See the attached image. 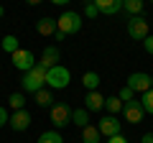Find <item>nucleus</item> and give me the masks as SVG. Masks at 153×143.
<instances>
[{"label":"nucleus","mask_w":153,"mask_h":143,"mask_svg":"<svg viewBox=\"0 0 153 143\" xmlns=\"http://www.w3.org/2000/svg\"><path fill=\"white\" fill-rule=\"evenodd\" d=\"M46 66L44 64H38L36 61V66H33L31 72H26V74H23V79H21V87L26 89V92H38V89H44V84H46Z\"/></svg>","instance_id":"1"},{"label":"nucleus","mask_w":153,"mask_h":143,"mask_svg":"<svg viewBox=\"0 0 153 143\" xmlns=\"http://www.w3.org/2000/svg\"><path fill=\"white\" fill-rule=\"evenodd\" d=\"M56 31H61L64 36H71V33L82 31V16L74 10H64L59 18H56Z\"/></svg>","instance_id":"2"},{"label":"nucleus","mask_w":153,"mask_h":143,"mask_svg":"<svg viewBox=\"0 0 153 143\" xmlns=\"http://www.w3.org/2000/svg\"><path fill=\"white\" fill-rule=\"evenodd\" d=\"M69 82H71V74H69V69L61 66V64L51 66V69L46 72V87L49 89H66Z\"/></svg>","instance_id":"3"},{"label":"nucleus","mask_w":153,"mask_h":143,"mask_svg":"<svg viewBox=\"0 0 153 143\" xmlns=\"http://www.w3.org/2000/svg\"><path fill=\"white\" fill-rule=\"evenodd\" d=\"M151 28H148V21L143 16H130L128 18V36H130L133 41H143L146 36H151Z\"/></svg>","instance_id":"4"},{"label":"nucleus","mask_w":153,"mask_h":143,"mask_svg":"<svg viewBox=\"0 0 153 143\" xmlns=\"http://www.w3.org/2000/svg\"><path fill=\"white\" fill-rule=\"evenodd\" d=\"M10 61H13V66H16V69L23 72V74H26V72H31L33 66H36V56H33V51H28V49L13 51V54H10Z\"/></svg>","instance_id":"5"},{"label":"nucleus","mask_w":153,"mask_h":143,"mask_svg":"<svg viewBox=\"0 0 153 143\" xmlns=\"http://www.w3.org/2000/svg\"><path fill=\"white\" fill-rule=\"evenodd\" d=\"M51 123H54L56 130H59V128H66L71 123V107L66 102H56L54 107H51Z\"/></svg>","instance_id":"6"},{"label":"nucleus","mask_w":153,"mask_h":143,"mask_svg":"<svg viewBox=\"0 0 153 143\" xmlns=\"http://www.w3.org/2000/svg\"><path fill=\"white\" fill-rule=\"evenodd\" d=\"M123 115H125L128 123L138 125V123L143 120V115H146V110H143L140 100H130V102H125V105H123Z\"/></svg>","instance_id":"7"},{"label":"nucleus","mask_w":153,"mask_h":143,"mask_svg":"<svg viewBox=\"0 0 153 143\" xmlns=\"http://www.w3.org/2000/svg\"><path fill=\"white\" fill-rule=\"evenodd\" d=\"M8 125H10L16 133L28 130V125H31V112H28L26 107H23V110H13V115L8 118Z\"/></svg>","instance_id":"8"},{"label":"nucleus","mask_w":153,"mask_h":143,"mask_svg":"<svg viewBox=\"0 0 153 143\" xmlns=\"http://www.w3.org/2000/svg\"><path fill=\"white\" fill-rule=\"evenodd\" d=\"M128 87L133 89V92H148L151 89V74H146V72H133L130 77H128Z\"/></svg>","instance_id":"9"},{"label":"nucleus","mask_w":153,"mask_h":143,"mask_svg":"<svg viewBox=\"0 0 153 143\" xmlns=\"http://www.w3.org/2000/svg\"><path fill=\"white\" fill-rule=\"evenodd\" d=\"M97 130H100V136L112 138V136H117V133L123 130V123H117V115H105L102 120H100Z\"/></svg>","instance_id":"10"},{"label":"nucleus","mask_w":153,"mask_h":143,"mask_svg":"<svg viewBox=\"0 0 153 143\" xmlns=\"http://www.w3.org/2000/svg\"><path fill=\"white\" fill-rule=\"evenodd\" d=\"M102 107H105V97L97 92V89L84 95V110L87 112H97V110H102Z\"/></svg>","instance_id":"11"},{"label":"nucleus","mask_w":153,"mask_h":143,"mask_svg":"<svg viewBox=\"0 0 153 143\" xmlns=\"http://www.w3.org/2000/svg\"><path fill=\"white\" fill-rule=\"evenodd\" d=\"M94 5L102 16H115L123 10V0H94Z\"/></svg>","instance_id":"12"},{"label":"nucleus","mask_w":153,"mask_h":143,"mask_svg":"<svg viewBox=\"0 0 153 143\" xmlns=\"http://www.w3.org/2000/svg\"><path fill=\"white\" fill-rule=\"evenodd\" d=\"M36 33L38 36H54L56 33V18H49V16L38 18L36 21Z\"/></svg>","instance_id":"13"},{"label":"nucleus","mask_w":153,"mask_h":143,"mask_svg":"<svg viewBox=\"0 0 153 143\" xmlns=\"http://www.w3.org/2000/svg\"><path fill=\"white\" fill-rule=\"evenodd\" d=\"M59 59H61L59 49H56V46H46V49H44V54H41V59H38V64H44L46 69H51V66H56V64H59Z\"/></svg>","instance_id":"14"},{"label":"nucleus","mask_w":153,"mask_h":143,"mask_svg":"<svg viewBox=\"0 0 153 143\" xmlns=\"http://www.w3.org/2000/svg\"><path fill=\"white\" fill-rule=\"evenodd\" d=\"M33 102H36L38 107H54L56 105L54 89H38V92H33Z\"/></svg>","instance_id":"15"},{"label":"nucleus","mask_w":153,"mask_h":143,"mask_svg":"<svg viewBox=\"0 0 153 143\" xmlns=\"http://www.w3.org/2000/svg\"><path fill=\"white\" fill-rule=\"evenodd\" d=\"M143 8H146V0H123V10L128 16H143Z\"/></svg>","instance_id":"16"},{"label":"nucleus","mask_w":153,"mask_h":143,"mask_svg":"<svg viewBox=\"0 0 153 143\" xmlns=\"http://www.w3.org/2000/svg\"><path fill=\"white\" fill-rule=\"evenodd\" d=\"M71 123L79 128H87L89 125V112L84 110V107H76V110H71Z\"/></svg>","instance_id":"17"},{"label":"nucleus","mask_w":153,"mask_h":143,"mask_svg":"<svg viewBox=\"0 0 153 143\" xmlns=\"http://www.w3.org/2000/svg\"><path fill=\"white\" fill-rule=\"evenodd\" d=\"M82 84L87 87V92H94L100 87V74L97 72H84L82 74Z\"/></svg>","instance_id":"18"},{"label":"nucleus","mask_w":153,"mask_h":143,"mask_svg":"<svg viewBox=\"0 0 153 143\" xmlns=\"http://www.w3.org/2000/svg\"><path fill=\"white\" fill-rule=\"evenodd\" d=\"M123 100L117 97V95H115V97H105V110L110 112V115H117V112H123Z\"/></svg>","instance_id":"19"},{"label":"nucleus","mask_w":153,"mask_h":143,"mask_svg":"<svg viewBox=\"0 0 153 143\" xmlns=\"http://www.w3.org/2000/svg\"><path fill=\"white\" fill-rule=\"evenodd\" d=\"M100 130H97V125H87V128H82V143H100Z\"/></svg>","instance_id":"20"},{"label":"nucleus","mask_w":153,"mask_h":143,"mask_svg":"<svg viewBox=\"0 0 153 143\" xmlns=\"http://www.w3.org/2000/svg\"><path fill=\"white\" fill-rule=\"evenodd\" d=\"M38 143H64V138H61V133L56 130H44L41 136H38Z\"/></svg>","instance_id":"21"},{"label":"nucleus","mask_w":153,"mask_h":143,"mask_svg":"<svg viewBox=\"0 0 153 143\" xmlns=\"http://www.w3.org/2000/svg\"><path fill=\"white\" fill-rule=\"evenodd\" d=\"M8 105H10L13 110H23V107H26V97H23V92H13L10 97H8Z\"/></svg>","instance_id":"22"},{"label":"nucleus","mask_w":153,"mask_h":143,"mask_svg":"<svg viewBox=\"0 0 153 143\" xmlns=\"http://www.w3.org/2000/svg\"><path fill=\"white\" fill-rule=\"evenodd\" d=\"M21 46H18V36H5L3 39V51H8V54H13V51H18Z\"/></svg>","instance_id":"23"},{"label":"nucleus","mask_w":153,"mask_h":143,"mask_svg":"<svg viewBox=\"0 0 153 143\" xmlns=\"http://www.w3.org/2000/svg\"><path fill=\"white\" fill-rule=\"evenodd\" d=\"M140 105H143V110H146L148 115H153V89L143 92V97H140Z\"/></svg>","instance_id":"24"},{"label":"nucleus","mask_w":153,"mask_h":143,"mask_svg":"<svg viewBox=\"0 0 153 143\" xmlns=\"http://www.w3.org/2000/svg\"><path fill=\"white\" fill-rule=\"evenodd\" d=\"M117 97H120L123 102H130V100H135V92H133V89H130V87L125 84V87H123L120 92H117Z\"/></svg>","instance_id":"25"},{"label":"nucleus","mask_w":153,"mask_h":143,"mask_svg":"<svg viewBox=\"0 0 153 143\" xmlns=\"http://www.w3.org/2000/svg\"><path fill=\"white\" fill-rule=\"evenodd\" d=\"M97 5H94V3H84V16L87 18H97Z\"/></svg>","instance_id":"26"},{"label":"nucleus","mask_w":153,"mask_h":143,"mask_svg":"<svg viewBox=\"0 0 153 143\" xmlns=\"http://www.w3.org/2000/svg\"><path fill=\"white\" fill-rule=\"evenodd\" d=\"M143 49H146L148 54H153V36H146V39H143Z\"/></svg>","instance_id":"27"},{"label":"nucleus","mask_w":153,"mask_h":143,"mask_svg":"<svg viewBox=\"0 0 153 143\" xmlns=\"http://www.w3.org/2000/svg\"><path fill=\"white\" fill-rule=\"evenodd\" d=\"M107 143H128V138L123 136V133H117V136H112V138H107Z\"/></svg>","instance_id":"28"},{"label":"nucleus","mask_w":153,"mask_h":143,"mask_svg":"<svg viewBox=\"0 0 153 143\" xmlns=\"http://www.w3.org/2000/svg\"><path fill=\"white\" fill-rule=\"evenodd\" d=\"M8 118H10V115L5 112V107H0V128H3V125H8Z\"/></svg>","instance_id":"29"},{"label":"nucleus","mask_w":153,"mask_h":143,"mask_svg":"<svg viewBox=\"0 0 153 143\" xmlns=\"http://www.w3.org/2000/svg\"><path fill=\"white\" fill-rule=\"evenodd\" d=\"M140 143H153V133H146V136L140 138Z\"/></svg>","instance_id":"30"},{"label":"nucleus","mask_w":153,"mask_h":143,"mask_svg":"<svg viewBox=\"0 0 153 143\" xmlns=\"http://www.w3.org/2000/svg\"><path fill=\"white\" fill-rule=\"evenodd\" d=\"M51 3H54V5H66L69 0H51Z\"/></svg>","instance_id":"31"},{"label":"nucleus","mask_w":153,"mask_h":143,"mask_svg":"<svg viewBox=\"0 0 153 143\" xmlns=\"http://www.w3.org/2000/svg\"><path fill=\"white\" fill-rule=\"evenodd\" d=\"M28 5H38V3H44V0H26Z\"/></svg>","instance_id":"32"},{"label":"nucleus","mask_w":153,"mask_h":143,"mask_svg":"<svg viewBox=\"0 0 153 143\" xmlns=\"http://www.w3.org/2000/svg\"><path fill=\"white\" fill-rule=\"evenodd\" d=\"M3 13H5V8H3V5H0V18H3Z\"/></svg>","instance_id":"33"},{"label":"nucleus","mask_w":153,"mask_h":143,"mask_svg":"<svg viewBox=\"0 0 153 143\" xmlns=\"http://www.w3.org/2000/svg\"><path fill=\"white\" fill-rule=\"evenodd\" d=\"M151 89H153V74H151Z\"/></svg>","instance_id":"34"},{"label":"nucleus","mask_w":153,"mask_h":143,"mask_svg":"<svg viewBox=\"0 0 153 143\" xmlns=\"http://www.w3.org/2000/svg\"><path fill=\"white\" fill-rule=\"evenodd\" d=\"M82 3H94V0H82Z\"/></svg>","instance_id":"35"},{"label":"nucleus","mask_w":153,"mask_h":143,"mask_svg":"<svg viewBox=\"0 0 153 143\" xmlns=\"http://www.w3.org/2000/svg\"><path fill=\"white\" fill-rule=\"evenodd\" d=\"M151 3H153V0H151Z\"/></svg>","instance_id":"36"}]
</instances>
